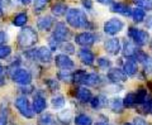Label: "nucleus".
I'll list each match as a JSON object with an SVG mask.
<instances>
[{
	"label": "nucleus",
	"mask_w": 152,
	"mask_h": 125,
	"mask_svg": "<svg viewBox=\"0 0 152 125\" xmlns=\"http://www.w3.org/2000/svg\"><path fill=\"white\" fill-rule=\"evenodd\" d=\"M66 22L72 28H88L90 23L84 10L77 8H71L66 13Z\"/></svg>",
	"instance_id": "f257e3e1"
},
{
	"label": "nucleus",
	"mask_w": 152,
	"mask_h": 125,
	"mask_svg": "<svg viewBox=\"0 0 152 125\" xmlns=\"http://www.w3.org/2000/svg\"><path fill=\"white\" fill-rule=\"evenodd\" d=\"M38 41L37 32L31 27H26L18 34V44L20 48H29L34 46Z\"/></svg>",
	"instance_id": "f03ea898"
},
{
	"label": "nucleus",
	"mask_w": 152,
	"mask_h": 125,
	"mask_svg": "<svg viewBox=\"0 0 152 125\" xmlns=\"http://www.w3.org/2000/svg\"><path fill=\"white\" fill-rule=\"evenodd\" d=\"M15 108L18 109V111L20 113L22 116L28 119L34 116V110L31 106V104L26 96H19V97L15 99Z\"/></svg>",
	"instance_id": "7ed1b4c3"
},
{
	"label": "nucleus",
	"mask_w": 152,
	"mask_h": 125,
	"mask_svg": "<svg viewBox=\"0 0 152 125\" xmlns=\"http://www.w3.org/2000/svg\"><path fill=\"white\" fill-rule=\"evenodd\" d=\"M128 37L136 43L137 46H146L147 42L150 41V34L148 32L138 29V28H129L128 29Z\"/></svg>",
	"instance_id": "20e7f679"
},
{
	"label": "nucleus",
	"mask_w": 152,
	"mask_h": 125,
	"mask_svg": "<svg viewBox=\"0 0 152 125\" xmlns=\"http://www.w3.org/2000/svg\"><path fill=\"white\" fill-rule=\"evenodd\" d=\"M124 28V22L119 18H110L109 20L104 23V32L109 36H115Z\"/></svg>",
	"instance_id": "39448f33"
},
{
	"label": "nucleus",
	"mask_w": 152,
	"mask_h": 125,
	"mask_svg": "<svg viewBox=\"0 0 152 125\" xmlns=\"http://www.w3.org/2000/svg\"><path fill=\"white\" fill-rule=\"evenodd\" d=\"M12 80L18 85L28 86L32 81V75L28 70L24 68H15L12 73Z\"/></svg>",
	"instance_id": "423d86ee"
},
{
	"label": "nucleus",
	"mask_w": 152,
	"mask_h": 125,
	"mask_svg": "<svg viewBox=\"0 0 152 125\" xmlns=\"http://www.w3.org/2000/svg\"><path fill=\"white\" fill-rule=\"evenodd\" d=\"M52 37L58 42H65V41H67L69 37H70V29L66 27L65 23L58 22V23H56V25H55Z\"/></svg>",
	"instance_id": "0eeeda50"
},
{
	"label": "nucleus",
	"mask_w": 152,
	"mask_h": 125,
	"mask_svg": "<svg viewBox=\"0 0 152 125\" xmlns=\"http://www.w3.org/2000/svg\"><path fill=\"white\" fill-rule=\"evenodd\" d=\"M95 41H96V36L91 32H83L79 33L77 36L75 37V42L76 44L81 46V47H90L93 46Z\"/></svg>",
	"instance_id": "6e6552de"
},
{
	"label": "nucleus",
	"mask_w": 152,
	"mask_h": 125,
	"mask_svg": "<svg viewBox=\"0 0 152 125\" xmlns=\"http://www.w3.org/2000/svg\"><path fill=\"white\" fill-rule=\"evenodd\" d=\"M104 48H105V51L112 56L119 55V52L122 51V46H121V42L118 38H110V39H108L104 43Z\"/></svg>",
	"instance_id": "1a4fd4ad"
},
{
	"label": "nucleus",
	"mask_w": 152,
	"mask_h": 125,
	"mask_svg": "<svg viewBox=\"0 0 152 125\" xmlns=\"http://www.w3.org/2000/svg\"><path fill=\"white\" fill-rule=\"evenodd\" d=\"M55 63L56 66L58 67L60 70H72L74 67H75V63H74V61L70 58V57H67L66 55H57L55 57Z\"/></svg>",
	"instance_id": "9d476101"
},
{
	"label": "nucleus",
	"mask_w": 152,
	"mask_h": 125,
	"mask_svg": "<svg viewBox=\"0 0 152 125\" xmlns=\"http://www.w3.org/2000/svg\"><path fill=\"white\" fill-rule=\"evenodd\" d=\"M127 77L128 76L126 75V72L121 68H112L108 71V78L114 84L124 82V81H127Z\"/></svg>",
	"instance_id": "9b49d317"
},
{
	"label": "nucleus",
	"mask_w": 152,
	"mask_h": 125,
	"mask_svg": "<svg viewBox=\"0 0 152 125\" xmlns=\"http://www.w3.org/2000/svg\"><path fill=\"white\" fill-rule=\"evenodd\" d=\"M79 58L81 60L83 63L86 65V66H91L94 63V61H95V57L93 55V52L90 51V49H86V47L83 48V49H80V52H79Z\"/></svg>",
	"instance_id": "f8f14e48"
},
{
	"label": "nucleus",
	"mask_w": 152,
	"mask_h": 125,
	"mask_svg": "<svg viewBox=\"0 0 152 125\" xmlns=\"http://www.w3.org/2000/svg\"><path fill=\"white\" fill-rule=\"evenodd\" d=\"M123 71L126 72L127 76H134L137 73V63H136V60H133L132 57H128V60L124 62L123 65Z\"/></svg>",
	"instance_id": "ddd939ff"
},
{
	"label": "nucleus",
	"mask_w": 152,
	"mask_h": 125,
	"mask_svg": "<svg viewBox=\"0 0 152 125\" xmlns=\"http://www.w3.org/2000/svg\"><path fill=\"white\" fill-rule=\"evenodd\" d=\"M37 58L45 62V63H48L52 60V51L48 47H41L37 49Z\"/></svg>",
	"instance_id": "4468645a"
},
{
	"label": "nucleus",
	"mask_w": 152,
	"mask_h": 125,
	"mask_svg": "<svg viewBox=\"0 0 152 125\" xmlns=\"http://www.w3.org/2000/svg\"><path fill=\"white\" fill-rule=\"evenodd\" d=\"M46 108H47L46 99L41 95H36L34 100H33V110H34V113L41 114L43 110H46Z\"/></svg>",
	"instance_id": "2eb2a0df"
},
{
	"label": "nucleus",
	"mask_w": 152,
	"mask_h": 125,
	"mask_svg": "<svg viewBox=\"0 0 152 125\" xmlns=\"http://www.w3.org/2000/svg\"><path fill=\"white\" fill-rule=\"evenodd\" d=\"M52 25H53V19L50 15L42 17L37 20V27H38V29H41V31H46V32L50 31Z\"/></svg>",
	"instance_id": "dca6fc26"
},
{
	"label": "nucleus",
	"mask_w": 152,
	"mask_h": 125,
	"mask_svg": "<svg viewBox=\"0 0 152 125\" xmlns=\"http://www.w3.org/2000/svg\"><path fill=\"white\" fill-rule=\"evenodd\" d=\"M76 99L80 100V101H83V102L91 101V99H93L91 91L86 87H80V89H77V91H76Z\"/></svg>",
	"instance_id": "f3484780"
},
{
	"label": "nucleus",
	"mask_w": 152,
	"mask_h": 125,
	"mask_svg": "<svg viewBox=\"0 0 152 125\" xmlns=\"http://www.w3.org/2000/svg\"><path fill=\"white\" fill-rule=\"evenodd\" d=\"M112 10L115 12V13H119L122 15H127V17H132V12H131V8L127 5V4H123V3H114L112 5Z\"/></svg>",
	"instance_id": "a211bd4d"
},
{
	"label": "nucleus",
	"mask_w": 152,
	"mask_h": 125,
	"mask_svg": "<svg viewBox=\"0 0 152 125\" xmlns=\"http://www.w3.org/2000/svg\"><path fill=\"white\" fill-rule=\"evenodd\" d=\"M100 82H102L100 76L96 75V73H88L85 76V78L83 80V84L85 86H96Z\"/></svg>",
	"instance_id": "6ab92c4d"
},
{
	"label": "nucleus",
	"mask_w": 152,
	"mask_h": 125,
	"mask_svg": "<svg viewBox=\"0 0 152 125\" xmlns=\"http://www.w3.org/2000/svg\"><path fill=\"white\" fill-rule=\"evenodd\" d=\"M123 53L126 57H132L136 53V43L133 41H128L126 39L123 43Z\"/></svg>",
	"instance_id": "aec40b11"
},
{
	"label": "nucleus",
	"mask_w": 152,
	"mask_h": 125,
	"mask_svg": "<svg viewBox=\"0 0 152 125\" xmlns=\"http://www.w3.org/2000/svg\"><path fill=\"white\" fill-rule=\"evenodd\" d=\"M52 14L53 15H56V17H62V15H65L66 13H67V7H66V4H64V3H56V4H53L52 5Z\"/></svg>",
	"instance_id": "412c9836"
},
{
	"label": "nucleus",
	"mask_w": 152,
	"mask_h": 125,
	"mask_svg": "<svg viewBox=\"0 0 152 125\" xmlns=\"http://www.w3.org/2000/svg\"><path fill=\"white\" fill-rule=\"evenodd\" d=\"M109 108H110L112 111L114 113H122L123 108H124V104H123V100L119 97H114L109 101Z\"/></svg>",
	"instance_id": "4be33fe9"
},
{
	"label": "nucleus",
	"mask_w": 152,
	"mask_h": 125,
	"mask_svg": "<svg viewBox=\"0 0 152 125\" xmlns=\"http://www.w3.org/2000/svg\"><path fill=\"white\" fill-rule=\"evenodd\" d=\"M132 18H133V20H134L136 23L143 22L146 19V10L145 9H142V8H140V7L133 9L132 10Z\"/></svg>",
	"instance_id": "5701e85b"
},
{
	"label": "nucleus",
	"mask_w": 152,
	"mask_h": 125,
	"mask_svg": "<svg viewBox=\"0 0 152 125\" xmlns=\"http://www.w3.org/2000/svg\"><path fill=\"white\" fill-rule=\"evenodd\" d=\"M57 77L61 81H65V82H71V80H74V73L71 72V70H60L58 73H57Z\"/></svg>",
	"instance_id": "b1692460"
},
{
	"label": "nucleus",
	"mask_w": 152,
	"mask_h": 125,
	"mask_svg": "<svg viewBox=\"0 0 152 125\" xmlns=\"http://www.w3.org/2000/svg\"><path fill=\"white\" fill-rule=\"evenodd\" d=\"M38 125H56V118L52 114H43L38 120Z\"/></svg>",
	"instance_id": "393cba45"
},
{
	"label": "nucleus",
	"mask_w": 152,
	"mask_h": 125,
	"mask_svg": "<svg viewBox=\"0 0 152 125\" xmlns=\"http://www.w3.org/2000/svg\"><path fill=\"white\" fill-rule=\"evenodd\" d=\"M75 125H93V120L86 114H79L75 118Z\"/></svg>",
	"instance_id": "a878e982"
},
{
	"label": "nucleus",
	"mask_w": 152,
	"mask_h": 125,
	"mask_svg": "<svg viewBox=\"0 0 152 125\" xmlns=\"http://www.w3.org/2000/svg\"><path fill=\"white\" fill-rule=\"evenodd\" d=\"M27 20H28L27 14H26V13H19V14H17V15L14 17L13 24H14L15 27H24L26 23H27Z\"/></svg>",
	"instance_id": "bb28decb"
},
{
	"label": "nucleus",
	"mask_w": 152,
	"mask_h": 125,
	"mask_svg": "<svg viewBox=\"0 0 152 125\" xmlns=\"http://www.w3.org/2000/svg\"><path fill=\"white\" fill-rule=\"evenodd\" d=\"M123 104H124V108H133L137 104L136 100V94L134 92H129L126 95L124 100H123Z\"/></svg>",
	"instance_id": "cd10ccee"
},
{
	"label": "nucleus",
	"mask_w": 152,
	"mask_h": 125,
	"mask_svg": "<svg viewBox=\"0 0 152 125\" xmlns=\"http://www.w3.org/2000/svg\"><path fill=\"white\" fill-rule=\"evenodd\" d=\"M148 92H147V90L143 89V87H140L138 90H137L136 92V100H137V105H141L142 102L145 101V100L148 97Z\"/></svg>",
	"instance_id": "c85d7f7f"
},
{
	"label": "nucleus",
	"mask_w": 152,
	"mask_h": 125,
	"mask_svg": "<svg viewBox=\"0 0 152 125\" xmlns=\"http://www.w3.org/2000/svg\"><path fill=\"white\" fill-rule=\"evenodd\" d=\"M71 116H72V113H71V110L66 109V110H62V111L58 114V120H61V121L65 123V124H69L70 120H71Z\"/></svg>",
	"instance_id": "c756f323"
},
{
	"label": "nucleus",
	"mask_w": 152,
	"mask_h": 125,
	"mask_svg": "<svg viewBox=\"0 0 152 125\" xmlns=\"http://www.w3.org/2000/svg\"><path fill=\"white\" fill-rule=\"evenodd\" d=\"M134 3L145 10H152V0H134Z\"/></svg>",
	"instance_id": "7c9ffc66"
},
{
	"label": "nucleus",
	"mask_w": 152,
	"mask_h": 125,
	"mask_svg": "<svg viewBox=\"0 0 152 125\" xmlns=\"http://www.w3.org/2000/svg\"><path fill=\"white\" fill-rule=\"evenodd\" d=\"M98 66L100 67L102 70H109L112 66V62L109 58H105V57H100V58L98 60Z\"/></svg>",
	"instance_id": "2f4dec72"
},
{
	"label": "nucleus",
	"mask_w": 152,
	"mask_h": 125,
	"mask_svg": "<svg viewBox=\"0 0 152 125\" xmlns=\"http://www.w3.org/2000/svg\"><path fill=\"white\" fill-rule=\"evenodd\" d=\"M52 105H53V108H56V109H61L65 105V97L61 95L55 96V97L52 99Z\"/></svg>",
	"instance_id": "473e14b6"
},
{
	"label": "nucleus",
	"mask_w": 152,
	"mask_h": 125,
	"mask_svg": "<svg viewBox=\"0 0 152 125\" xmlns=\"http://www.w3.org/2000/svg\"><path fill=\"white\" fill-rule=\"evenodd\" d=\"M86 71H83V70H79L76 71L74 73V81L77 84H83V80L85 78V76H86Z\"/></svg>",
	"instance_id": "72a5a7b5"
},
{
	"label": "nucleus",
	"mask_w": 152,
	"mask_h": 125,
	"mask_svg": "<svg viewBox=\"0 0 152 125\" xmlns=\"http://www.w3.org/2000/svg\"><path fill=\"white\" fill-rule=\"evenodd\" d=\"M50 3V0H34V12H41Z\"/></svg>",
	"instance_id": "f704fd0d"
},
{
	"label": "nucleus",
	"mask_w": 152,
	"mask_h": 125,
	"mask_svg": "<svg viewBox=\"0 0 152 125\" xmlns=\"http://www.w3.org/2000/svg\"><path fill=\"white\" fill-rule=\"evenodd\" d=\"M12 53V48L9 46H0V58H5Z\"/></svg>",
	"instance_id": "c9c22d12"
},
{
	"label": "nucleus",
	"mask_w": 152,
	"mask_h": 125,
	"mask_svg": "<svg viewBox=\"0 0 152 125\" xmlns=\"http://www.w3.org/2000/svg\"><path fill=\"white\" fill-rule=\"evenodd\" d=\"M62 51H65L66 53H69V55H72V53H75V47H74V44H71V43H66V44L62 46Z\"/></svg>",
	"instance_id": "e433bc0d"
},
{
	"label": "nucleus",
	"mask_w": 152,
	"mask_h": 125,
	"mask_svg": "<svg viewBox=\"0 0 152 125\" xmlns=\"http://www.w3.org/2000/svg\"><path fill=\"white\" fill-rule=\"evenodd\" d=\"M46 85L48 86L51 90H58V87H60L58 84H57V81L56 80H51V78L46 81Z\"/></svg>",
	"instance_id": "4c0bfd02"
},
{
	"label": "nucleus",
	"mask_w": 152,
	"mask_h": 125,
	"mask_svg": "<svg viewBox=\"0 0 152 125\" xmlns=\"http://www.w3.org/2000/svg\"><path fill=\"white\" fill-rule=\"evenodd\" d=\"M90 104H91V106L95 109V108H99L102 105V97L100 96H96V97L91 99V101H90Z\"/></svg>",
	"instance_id": "58836bf2"
},
{
	"label": "nucleus",
	"mask_w": 152,
	"mask_h": 125,
	"mask_svg": "<svg viewBox=\"0 0 152 125\" xmlns=\"http://www.w3.org/2000/svg\"><path fill=\"white\" fill-rule=\"evenodd\" d=\"M142 65L145 66L146 72H152V58H151V57H148V58H147Z\"/></svg>",
	"instance_id": "ea45409f"
},
{
	"label": "nucleus",
	"mask_w": 152,
	"mask_h": 125,
	"mask_svg": "<svg viewBox=\"0 0 152 125\" xmlns=\"http://www.w3.org/2000/svg\"><path fill=\"white\" fill-rule=\"evenodd\" d=\"M26 56H27L29 60L36 61V58H37V51H36V49H33V51H27V52H26ZM37 60H38V58H37Z\"/></svg>",
	"instance_id": "a19ab883"
},
{
	"label": "nucleus",
	"mask_w": 152,
	"mask_h": 125,
	"mask_svg": "<svg viewBox=\"0 0 152 125\" xmlns=\"http://www.w3.org/2000/svg\"><path fill=\"white\" fill-rule=\"evenodd\" d=\"M7 41H8V34L4 31H0V46H3Z\"/></svg>",
	"instance_id": "79ce46f5"
},
{
	"label": "nucleus",
	"mask_w": 152,
	"mask_h": 125,
	"mask_svg": "<svg viewBox=\"0 0 152 125\" xmlns=\"http://www.w3.org/2000/svg\"><path fill=\"white\" fill-rule=\"evenodd\" d=\"M8 120H7V113L0 111V125H7Z\"/></svg>",
	"instance_id": "37998d69"
},
{
	"label": "nucleus",
	"mask_w": 152,
	"mask_h": 125,
	"mask_svg": "<svg viewBox=\"0 0 152 125\" xmlns=\"http://www.w3.org/2000/svg\"><path fill=\"white\" fill-rule=\"evenodd\" d=\"M81 4L84 5L85 9H88V10L93 8V1H91V0H81Z\"/></svg>",
	"instance_id": "c03bdc74"
},
{
	"label": "nucleus",
	"mask_w": 152,
	"mask_h": 125,
	"mask_svg": "<svg viewBox=\"0 0 152 125\" xmlns=\"http://www.w3.org/2000/svg\"><path fill=\"white\" fill-rule=\"evenodd\" d=\"M146 27L148 29H152V15H148L147 17V20H146Z\"/></svg>",
	"instance_id": "a18cd8bd"
},
{
	"label": "nucleus",
	"mask_w": 152,
	"mask_h": 125,
	"mask_svg": "<svg viewBox=\"0 0 152 125\" xmlns=\"http://www.w3.org/2000/svg\"><path fill=\"white\" fill-rule=\"evenodd\" d=\"M96 1L103 4V5H110V4H113V0H96Z\"/></svg>",
	"instance_id": "49530a36"
},
{
	"label": "nucleus",
	"mask_w": 152,
	"mask_h": 125,
	"mask_svg": "<svg viewBox=\"0 0 152 125\" xmlns=\"http://www.w3.org/2000/svg\"><path fill=\"white\" fill-rule=\"evenodd\" d=\"M22 4H24V5H28V4H31L32 3V0H19Z\"/></svg>",
	"instance_id": "de8ad7c7"
},
{
	"label": "nucleus",
	"mask_w": 152,
	"mask_h": 125,
	"mask_svg": "<svg viewBox=\"0 0 152 125\" xmlns=\"http://www.w3.org/2000/svg\"><path fill=\"white\" fill-rule=\"evenodd\" d=\"M4 84H5V80H4V77H0V86H3Z\"/></svg>",
	"instance_id": "09e8293b"
},
{
	"label": "nucleus",
	"mask_w": 152,
	"mask_h": 125,
	"mask_svg": "<svg viewBox=\"0 0 152 125\" xmlns=\"http://www.w3.org/2000/svg\"><path fill=\"white\" fill-rule=\"evenodd\" d=\"M95 125H109L108 123H103V121H99V123H96Z\"/></svg>",
	"instance_id": "8fccbe9b"
},
{
	"label": "nucleus",
	"mask_w": 152,
	"mask_h": 125,
	"mask_svg": "<svg viewBox=\"0 0 152 125\" xmlns=\"http://www.w3.org/2000/svg\"><path fill=\"white\" fill-rule=\"evenodd\" d=\"M3 15V5H1V3H0V17Z\"/></svg>",
	"instance_id": "3c124183"
},
{
	"label": "nucleus",
	"mask_w": 152,
	"mask_h": 125,
	"mask_svg": "<svg viewBox=\"0 0 152 125\" xmlns=\"http://www.w3.org/2000/svg\"><path fill=\"white\" fill-rule=\"evenodd\" d=\"M3 71H4V67H3L1 65H0V75H1V73H3Z\"/></svg>",
	"instance_id": "603ef678"
},
{
	"label": "nucleus",
	"mask_w": 152,
	"mask_h": 125,
	"mask_svg": "<svg viewBox=\"0 0 152 125\" xmlns=\"http://www.w3.org/2000/svg\"><path fill=\"white\" fill-rule=\"evenodd\" d=\"M123 125H132V124H129V123H126V124H123Z\"/></svg>",
	"instance_id": "864d4df0"
},
{
	"label": "nucleus",
	"mask_w": 152,
	"mask_h": 125,
	"mask_svg": "<svg viewBox=\"0 0 152 125\" xmlns=\"http://www.w3.org/2000/svg\"><path fill=\"white\" fill-rule=\"evenodd\" d=\"M151 49H152V41H151Z\"/></svg>",
	"instance_id": "5fc2aeb1"
},
{
	"label": "nucleus",
	"mask_w": 152,
	"mask_h": 125,
	"mask_svg": "<svg viewBox=\"0 0 152 125\" xmlns=\"http://www.w3.org/2000/svg\"><path fill=\"white\" fill-rule=\"evenodd\" d=\"M150 114H152V108H151V111H150Z\"/></svg>",
	"instance_id": "6e6d98bb"
},
{
	"label": "nucleus",
	"mask_w": 152,
	"mask_h": 125,
	"mask_svg": "<svg viewBox=\"0 0 152 125\" xmlns=\"http://www.w3.org/2000/svg\"><path fill=\"white\" fill-rule=\"evenodd\" d=\"M146 125H148V124H146Z\"/></svg>",
	"instance_id": "4d7b16f0"
}]
</instances>
